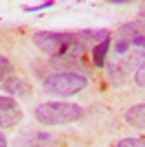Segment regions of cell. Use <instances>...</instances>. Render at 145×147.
<instances>
[{
	"instance_id": "1",
	"label": "cell",
	"mask_w": 145,
	"mask_h": 147,
	"mask_svg": "<svg viewBox=\"0 0 145 147\" xmlns=\"http://www.w3.org/2000/svg\"><path fill=\"white\" fill-rule=\"evenodd\" d=\"M145 61V35H117L108 57L110 79L121 81L127 73H136Z\"/></svg>"
},
{
	"instance_id": "2",
	"label": "cell",
	"mask_w": 145,
	"mask_h": 147,
	"mask_svg": "<svg viewBox=\"0 0 145 147\" xmlns=\"http://www.w3.org/2000/svg\"><path fill=\"white\" fill-rule=\"evenodd\" d=\"M33 44L51 57L53 66L79 59L86 49L77 33H53V31H37L33 35Z\"/></svg>"
},
{
	"instance_id": "3",
	"label": "cell",
	"mask_w": 145,
	"mask_h": 147,
	"mask_svg": "<svg viewBox=\"0 0 145 147\" xmlns=\"http://www.w3.org/2000/svg\"><path fill=\"white\" fill-rule=\"evenodd\" d=\"M84 119V108L68 101H46L35 108V121L42 125H68Z\"/></svg>"
},
{
	"instance_id": "4",
	"label": "cell",
	"mask_w": 145,
	"mask_h": 147,
	"mask_svg": "<svg viewBox=\"0 0 145 147\" xmlns=\"http://www.w3.org/2000/svg\"><path fill=\"white\" fill-rule=\"evenodd\" d=\"M86 86H88V79L81 73H75V70L53 73L42 84L44 92L51 94V97H75L81 90H86Z\"/></svg>"
},
{
	"instance_id": "5",
	"label": "cell",
	"mask_w": 145,
	"mask_h": 147,
	"mask_svg": "<svg viewBox=\"0 0 145 147\" xmlns=\"http://www.w3.org/2000/svg\"><path fill=\"white\" fill-rule=\"evenodd\" d=\"M2 92L7 97L13 99H29L31 97V86L26 79H20V77H9L7 81H2Z\"/></svg>"
},
{
	"instance_id": "6",
	"label": "cell",
	"mask_w": 145,
	"mask_h": 147,
	"mask_svg": "<svg viewBox=\"0 0 145 147\" xmlns=\"http://www.w3.org/2000/svg\"><path fill=\"white\" fill-rule=\"evenodd\" d=\"M123 119L127 125H132L136 129H145V103H136L132 108H127Z\"/></svg>"
},
{
	"instance_id": "7",
	"label": "cell",
	"mask_w": 145,
	"mask_h": 147,
	"mask_svg": "<svg viewBox=\"0 0 145 147\" xmlns=\"http://www.w3.org/2000/svg\"><path fill=\"white\" fill-rule=\"evenodd\" d=\"M110 49H112V37H108L106 42L92 46V64L97 68H103L106 61H108V55H110Z\"/></svg>"
},
{
	"instance_id": "8",
	"label": "cell",
	"mask_w": 145,
	"mask_h": 147,
	"mask_svg": "<svg viewBox=\"0 0 145 147\" xmlns=\"http://www.w3.org/2000/svg\"><path fill=\"white\" fill-rule=\"evenodd\" d=\"M79 35V40L84 44H101V42H106L108 37H112L110 35V31H106V29H101V31H79L77 33Z\"/></svg>"
},
{
	"instance_id": "9",
	"label": "cell",
	"mask_w": 145,
	"mask_h": 147,
	"mask_svg": "<svg viewBox=\"0 0 145 147\" xmlns=\"http://www.w3.org/2000/svg\"><path fill=\"white\" fill-rule=\"evenodd\" d=\"M22 121V110H16V112H0V127H13L16 123Z\"/></svg>"
},
{
	"instance_id": "10",
	"label": "cell",
	"mask_w": 145,
	"mask_h": 147,
	"mask_svg": "<svg viewBox=\"0 0 145 147\" xmlns=\"http://www.w3.org/2000/svg\"><path fill=\"white\" fill-rule=\"evenodd\" d=\"M11 73H13V64L9 59H7L5 55H0V81L2 79H9V77H11Z\"/></svg>"
},
{
	"instance_id": "11",
	"label": "cell",
	"mask_w": 145,
	"mask_h": 147,
	"mask_svg": "<svg viewBox=\"0 0 145 147\" xmlns=\"http://www.w3.org/2000/svg\"><path fill=\"white\" fill-rule=\"evenodd\" d=\"M16 110H20L18 101L13 97H2L0 94V112H16Z\"/></svg>"
},
{
	"instance_id": "12",
	"label": "cell",
	"mask_w": 145,
	"mask_h": 147,
	"mask_svg": "<svg viewBox=\"0 0 145 147\" xmlns=\"http://www.w3.org/2000/svg\"><path fill=\"white\" fill-rule=\"evenodd\" d=\"M117 147H145V138H123L117 143Z\"/></svg>"
},
{
	"instance_id": "13",
	"label": "cell",
	"mask_w": 145,
	"mask_h": 147,
	"mask_svg": "<svg viewBox=\"0 0 145 147\" xmlns=\"http://www.w3.org/2000/svg\"><path fill=\"white\" fill-rule=\"evenodd\" d=\"M53 7H55V2H53V0H48V2H40V5H35V7H24V11H26V13H37V11L53 9Z\"/></svg>"
},
{
	"instance_id": "14",
	"label": "cell",
	"mask_w": 145,
	"mask_h": 147,
	"mask_svg": "<svg viewBox=\"0 0 145 147\" xmlns=\"http://www.w3.org/2000/svg\"><path fill=\"white\" fill-rule=\"evenodd\" d=\"M134 84H136L139 88H145V61L139 66V70L134 73Z\"/></svg>"
},
{
	"instance_id": "15",
	"label": "cell",
	"mask_w": 145,
	"mask_h": 147,
	"mask_svg": "<svg viewBox=\"0 0 145 147\" xmlns=\"http://www.w3.org/2000/svg\"><path fill=\"white\" fill-rule=\"evenodd\" d=\"M0 147H9V141H7L5 132H0Z\"/></svg>"
},
{
	"instance_id": "16",
	"label": "cell",
	"mask_w": 145,
	"mask_h": 147,
	"mask_svg": "<svg viewBox=\"0 0 145 147\" xmlns=\"http://www.w3.org/2000/svg\"><path fill=\"white\" fill-rule=\"evenodd\" d=\"M139 18H141V22H145V2L141 5V11H139Z\"/></svg>"
},
{
	"instance_id": "17",
	"label": "cell",
	"mask_w": 145,
	"mask_h": 147,
	"mask_svg": "<svg viewBox=\"0 0 145 147\" xmlns=\"http://www.w3.org/2000/svg\"><path fill=\"white\" fill-rule=\"evenodd\" d=\"M112 5H117V7H125V5H127V0H112Z\"/></svg>"
}]
</instances>
